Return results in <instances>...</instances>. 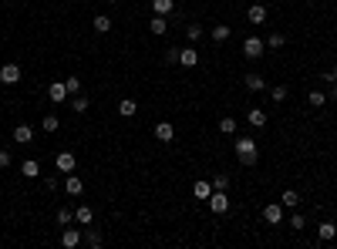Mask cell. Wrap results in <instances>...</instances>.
Listing matches in <instances>:
<instances>
[{
    "instance_id": "6da1fadb",
    "label": "cell",
    "mask_w": 337,
    "mask_h": 249,
    "mask_svg": "<svg viewBox=\"0 0 337 249\" xmlns=\"http://www.w3.org/2000/svg\"><path fill=\"white\" fill-rule=\"evenodd\" d=\"M233 148H236V159L243 162V165H249V169L257 165V159H260V148H257V142H253L249 135L236 138V142H233Z\"/></svg>"
},
{
    "instance_id": "7a4b0ae2",
    "label": "cell",
    "mask_w": 337,
    "mask_h": 249,
    "mask_svg": "<svg viewBox=\"0 0 337 249\" xmlns=\"http://www.w3.org/2000/svg\"><path fill=\"white\" fill-rule=\"evenodd\" d=\"M206 202H209V209H213L216 215H226V212H229V195H226V189H213V195H209Z\"/></svg>"
},
{
    "instance_id": "3957f363",
    "label": "cell",
    "mask_w": 337,
    "mask_h": 249,
    "mask_svg": "<svg viewBox=\"0 0 337 249\" xmlns=\"http://www.w3.org/2000/svg\"><path fill=\"white\" fill-rule=\"evenodd\" d=\"M263 51H267V41H263V37H246V41H243V54H246L249 61L263 57Z\"/></svg>"
},
{
    "instance_id": "277c9868",
    "label": "cell",
    "mask_w": 337,
    "mask_h": 249,
    "mask_svg": "<svg viewBox=\"0 0 337 249\" xmlns=\"http://www.w3.org/2000/svg\"><path fill=\"white\" fill-rule=\"evenodd\" d=\"M263 222H267V226H280V222H283V202L263 205Z\"/></svg>"
},
{
    "instance_id": "5b68a950",
    "label": "cell",
    "mask_w": 337,
    "mask_h": 249,
    "mask_svg": "<svg viewBox=\"0 0 337 249\" xmlns=\"http://www.w3.org/2000/svg\"><path fill=\"white\" fill-rule=\"evenodd\" d=\"M21 78H24L21 64H4V68H0V84H7V88H11V84H17Z\"/></svg>"
},
{
    "instance_id": "8992f818",
    "label": "cell",
    "mask_w": 337,
    "mask_h": 249,
    "mask_svg": "<svg viewBox=\"0 0 337 249\" xmlns=\"http://www.w3.org/2000/svg\"><path fill=\"white\" fill-rule=\"evenodd\" d=\"M74 165H78V159H74L71 152H57L54 155V169L57 172H74Z\"/></svg>"
},
{
    "instance_id": "52a82bcc",
    "label": "cell",
    "mask_w": 337,
    "mask_h": 249,
    "mask_svg": "<svg viewBox=\"0 0 337 249\" xmlns=\"http://www.w3.org/2000/svg\"><path fill=\"white\" fill-rule=\"evenodd\" d=\"M81 242V229L78 226H64V232H61V246L64 249H74Z\"/></svg>"
},
{
    "instance_id": "ba28073f",
    "label": "cell",
    "mask_w": 337,
    "mask_h": 249,
    "mask_svg": "<svg viewBox=\"0 0 337 249\" xmlns=\"http://www.w3.org/2000/svg\"><path fill=\"white\" fill-rule=\"evenodd\" d=\"M47 98H51L54 104H61L67 98V84L64 81H51V84H47Z\"/></svg>"
},
{
    "instance_id": "9c48e42d",
    "label": "cell",
    "mask_w": 337,
    "mask_h": 249,
    "mask_svg": "<svg viewBox=\"0 0 337 249\" xmlns=\"http://www.w3.org/2000/svg\"><path fill=\"white\" fill-rule=\"evenodd\" d=\"M179 64L182 68H196V64H199V51H196V47H182L179 51Z\"/></svg>"
},
{
    "instance_id": "30bf717a",
    "label": "cell",
    "mask_w": 337,
    "mask_h": 249,
    "mask_svg": "<svg viewBox=\"0 0 337 249\" xmlns=\"http://www.w3.org/2000/svg\"><path fill=\"white\" fill-rule=\"evenodd\" d=\"M14 142H17V145H31L34 142V128L31 125H17V128H14Z\"/></svg>"
},
{
    "instance_id": "8fae6325",
    "label": "cell",
    "mask_w": 337,
    "mask_h": 249,
    "mask_svg": "<svg viewBox=\"0 0 337 249\" xmlns=\"http://www.w3.org/2000/svg\"><path fill=\"white\" fill-rule=\"evenodd\" d=\"M74 222H78V226H91V222H95L91 205H78V209H74Z\"/></svg>"
},
{
    "instance_id": "7c38bea8",
    "label": "cell",
    "mask_w": 337,
    "mask_h": 249,
    "mask_svg": "<svg viewBox=\"0 0 337 249\" xmlns=\"http://www.w3.org/2000/svg\"><path fill=\"white\" fill-rule=\"evenodd\" d=\"M155 138H158V142H172V138H176V128H172V121H158V125H155Z\"/></svg>"
},
{
    "instance_id": "4fadbf2b",
    "label": "cell",
    "mask_w": 337,
    "mask_h": 249,
    "mask_svg": "<svg viewBox=\"0 0 337 249\" xmlns=\"http://www.w3.org/2000/svg\"><path fill=\"white\" fill-rule=\"evenodd\" d=\"M172 11H176V0H152V14L158 17H168Z\"/></svg>"
},
{
    "instance_id": "5bb4252c",
    "label": "cell",
    "mask_w": 337,
    "mask_h": 249,
    "mask_svg": "<svg viewBox=\"0 0 337 249\" xmlns=\"http://www.w3.org/2000/svg\"><path fill=\"white\" fill-rule=\"evenodd\" d=\"M21 175H24V179H37V175H41V162H37V159H27L21 165Z\"/></svg>"
},
{
    "instance_id": "9a60e30c",
    "label": "cell",
    "mask_w": 337,
    "mask_h": 249,
    "mask_svg": "<svg viewBox=\"0 0 337 249\" xmlns=\"http://www.w3.org/2000/svg\"><path fill=\"white\" fill-rule=\"evenodd\" d=\"M246 17H249V24H267V7H263V4H253L246 11Z\"/></svg>"
},
{
    "instance_id": "2e32d148",
    "label": "cell",
    "mask_w": 337,
    "mask_h": 249,
    "mask_svg": "<svg viewBox=\"0 0 337 249\" xmlns=\"http://www.w3.org/2000/svg\"><path fill=\"white\" fill-rule=\"evenodd\" d=\"M334 236H337V226H334V222H320V226H317V239H320V242H330Z\"/></svg>"
},
{
    "instance_id": "e0dca14e",
    "label": "cell",
    "mask_w": 337,
    "mask_h": 249,
    "mask_svg": "<svg viewBox=\"0 0 337 249\" xmlns=\"http://www.w3.org/2000/svg\"><path fill=\"white\" fill-rule=\"evenodd\" d=\"M148 31H152V34H155V37L168 34V21H165V17H158V14H155V17H152V24H148Z\"/></svg>"
},
{
    "instance_id": "ac0fdd59",
    "label": "cell",
    "mask_w": 337,
    "mask_h": 249,
    "mask_svg": "<svg viewBox=\"0 0 337 249\" xmlns=\"http://www.w3.org/2000/svg\"><path fill=\"white\" fill-rule=\"evenodd\" d=\"M64 189H67V195H81V192H85V182H81L78 175H67Z\"/></svg>"
},
{
    "instance_id": "d6986e66",
    "label": "cell",
    "mask_w": 337,
    "mask_h": 249,
    "mask_svg": "<svg viewBox=\"0 0 337 249\" xmlns=\"http://www.w3.org/2000/svg\"><path fill=\"white\" fill-rule=\"evenodd\" d=\"M209 37H213L216 44H226V41H229V27H226V24H216L213 31H209Z\"/></svg>"
},
{
    "instance_id": "ffe728a7",
    "label": "cell",
    "mask_w": 337,
    "mask_h": 249,
    "mask_svg": "<svg viewBox=\"0 0 337 249\" xmlns=\"http://www.w3.org/2000/svg\"><path fill=\"white\" fill-rule=\"evenodd\" d=\"M280 202H283V209H297V205H300V195H297V189H287V192L280 195Z\"/></svg>"
},
{
    "instance_id": "44dd1931",
    "label": "cell",
    "mask_w": 337,
    "mask_h": 249,
    "mask_svg": "<svg viewBox=\"0 0 337 249\" xmlns=\"http://www.w3.org/2000/svg\"><path fill=\"white\" fill-rule=\"evenodd\" d=\"M192 195H196V199H209V195H213V182H196V185H192Z\"/></svg>"
},
{
    "instance_id": "7402d4cb",
    "label": "cell",
    "mask_w": 337,
    "mask_h": 249,
    "mask_svg": "<svg viewBox=\"0 0 337 249\" xmlns=\"http://www.w3.org/2000/svg\"><path fill=\"white\" fill-rule=\"evenodd\" d=\"M246 121L253 125V128H263V125H267V114L260 111V108H249V114H246Z\"/></svg>"
},
{
    "instance_id": "603a6c76",
    "label": "cell",
    "mask_w": 337,
    "mask_h": 249,
    "mask_svg": "<svg viewBox=\"0 0 337 249\" xmlns=\"http://www.w3.org/2000/svg\"><path fill=\"white\" fill-rule=\"evenodd\" d=\"M95 31H98V34H108V31H112V17H108V14H98V17H95Z\"/></svg>"
},
{
    "instance_id": "cb8c5ba5",
    "label": "cell",
    "mask_w": 337,
    "mask_h": 249,
    "mask_svg": "<svg viewBox=\"0 0 337 249\" xmlns=\"http://www.w3.org/2000/svg\"><path fill=\"white\" fill-rule=\"evenodd\" d=\"M41 128H44V132H57V128H61V118H57V114H44V118H41Z\"/></svg>"
},
{
    "instance_id": "d4e9b609",
    "label": "cell",
    "mask_w": 337,
    "mask_h": 249,
    "mask_svg": "<svg viewBox=\"0 0 337 249\" xmlns=\"http://www.w3.org/2000/svg\"><path fill=\"white\" fill-rule=\"evenodd\" d=\"M135 111H138V104H135L132 101V98H125V101L122 104H118V114H122V118H132V114Z\"/></svg>"
},
{
    "instance_id": "484cf974",
    "label": "cell",
    "mask_w": 337,
    "mask_h": 249,
    "mask_svg": "<svg viewBox=\"0 0 337 249\" xmlns=\"http://www.w3.org/2000/svg\"><path fill=\"white\" fill-rule=\"evenodd\" d=\"M246 88H249V91H263V88H267L263 74H246Z\"/></svg>"
},
{
    "instance_id": "4316f807",
    "label": "cell",
    "mask_w": 337,
    "mask_h": 249,
    "mask_svg": "<svg viewBox=\"0 0 337 249\" xmlns=\"http://www.w3.org/2000/svg\"><path fill=\"white\" fill-rule=\"evenodd\" d=\"M74 222V209H57V226H71Z\"/></svg>"
},
{
    "instance_id": "83f0119b",
    "label": "cell",
    "mask_w": 337,
    "mask_h": 249,
    "mask_svg": "<svg viewBox=\"0 0 337 249\" xmlns=\"http://www.w3.org/2000/svg\"><path fill=\"white\" fill-rule=\"evenodd\" d=\"M287 94H290V91L283 88V84H277V88H270V98H273V104H280V101H287Z\"/></svg>"
},
{
    "instance_id": "f1b7e54d",
    "label": "cell",
    "mask_w": 337,
    "mask_h": 249,
    "mask_svg": "<svg viewBox=\"0 0 337 249\" xmlns=\"http://www.w3.org/2000/svg\"><path fill=\"white\" fill-rule=\"evenodd\" d=\"M219 132L223 135H236V118H219Z\"/></svg>"
},
{
    "instance_id": "f546056e",
    "label": "cell",
    "mask_w": 337,
    "mask_h": 249,
    "mask_svg": "<svg viewBox=\"0 0 337 249\" xmlns=\"http://www.w3.org/2000/svg\"><path fill=\"white\" fill-rule=\"evenodd\" d=\"M267 41V47H273V51H280L283 44H287V37H280V34H270V37H263Z\"/></svg>"
},
{
    "instance_id": "4dcf8cb0",
    "label": "cell",
    "mask_w": 337,
    "mask_h": 249,
    "mask_svg": "<svg viewBox=\"0 0 337 249\" xmlns=\"http://www.w3.org/2000/svg\"><path fill=\"white\" fill-rule=\"evenodd\" d=\"M307 101L314 104V108H320V104L327 101V94H324V91H310V94H307Z\"/></svg>"
},
{
    "instance_id": "1f68e13d",
    "label": "cell",
    "mask_w": 337,
    "mask_h": 249,
    "mask_svg": "<svg viewBox=\"0 0 337 249\" xmlns=\"http://www.w3.org/2000/svg\"><path fill=\"white\" fill-rule=\"evenodd\" d=\"M71 108H74V111H88V98H85V94H74V101H71Z\"/></svg>"
},
{
    "instance_id": "d6a6232c",
    "label": "cell",
    "mask_w": 337,
    "mask_h": 249,
    "mask_svg": "<svg viewBox=\"0 0 337 249\" xmlns=\"http://www.w3.org/2000/svg\"><path fill=\"white\" fill-rule=\"evenodd\" d=\"M186 37H189L192 44H196V41L202 37V27H199V24H189V27H186Z\"/></svg>"
},
{
    "instance_id": "836d02e7",
    "label": "cell",
    "mask_w": 337,
    "mask_h": 249,
    "mask_svg": "<svg viewBox=\"0 0 337 249\" xmlns=\"http://www.w3.org/2000/svg\"><path fill=\"white\" fill-rule=\"evenodd\" d=\"M85 242H88L91 249H98V246H101V232H95V229H88V236H85Z\"/></svg>"
},
{
    "instance_id": "e575fe53",
    "label": "cell",
    "mask_w": 337,
    "mask_h": 249,
    "mask_svg": "<svg viewBox=\"0 0 337 249\" xmlns=\"http://www.w3.org/2000/svg\"><path fill=\"white\" fill-rule=\"evenodd\" d=\"M213 189H229V175H226V172L213 179Z\"/></svg>"
},
{
    "instance_id": "d590c367",
    "label": "cell",
    "mask_w": 337,
    "mask_h": 249,
    "mask_svg": "<svg viewBox=\"0 0 337 249\" xmlns=\"http://www.w3.org/2000/svg\"><path fill=\"white\" fill-rule=\"evenodd\" d=\"M11 152H7V148H0V169H11Z\"/></svg>"
},
{
    "instance_id": "8d00e7d4",
    "label": "cell",
    "mask_w": 337,
    "mask_h": 249,
    "mask_svg": "<svg viewBox=\"0 0 337 249\" xmlns=\"http://www.w3.org/2000/svg\"><path fill=\"white\" fill-rule=\"evenodd\" d=\"M64 84H67V94H74V91H81V81H78V78H67Z\"/></svg>"
},
{
    "instance_id": "74e56055",
    "label": "cell",
    "mask_w": 337,
    "mask_h": 249,
    "mask_svg": "<svg viewBox=\"0 0 337 249\" xmlns=\"http://www.w3.org/2000/svg\"><path fill=\"white\" fill-rule=\"evenodd\" d=\"M303 226H307V219H303V215H293V219H290V229H303Z\"/></svg>"
},
{
    "instance_id": "f35d334b",
    "label": "cell",
    "mask_w": 337,
    "mask_h": 249,
    "mask_svg": "<svg viewBox=\"0 0 337 249\" xmlns=\"http://www.w3.org/2000/svg\"><path fill=\"white\" fill-rule=\"evenodd\" d=\"M165 61H168V64H176V61H179V51H176V47H168V51H165Z\"/></svg>"
},
{
    "instance_id": "ab89813d",
    "label": "cell",
    "mask_w": 337,
    "mask_h": 249,
    "mask_svg": "<svg viewBox=\"0 0 337 249\" xmlns=\"http://www.w3.org/2000/svg\"><path fill=\"white\" fill-rule=\"evenodd\" d=\"M324 81H327V84H334V81H337V68H330V71H324Z\"/></svg>"
},
{
    "instance_id": "60d3db41",
    "label": "cell",
    "mask_w": 337,
    "mask_h": 249,
    "mask_svg": "<svg viewBox=\"0 0 337 249\" xmlns=\"http://www.w3.org/2000/svg\"><path fill=\"white\" fill-rule=\"evenodd\" d=\"M108 4H118V0H108Z\"/></svg>"
}]
</instances>
